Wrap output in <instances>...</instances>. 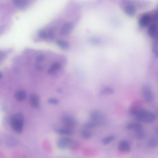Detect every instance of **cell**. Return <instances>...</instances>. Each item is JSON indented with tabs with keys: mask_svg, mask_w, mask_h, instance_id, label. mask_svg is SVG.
<instances>
[{
	"mask_svg": "<svg viewBox=\"0 0 158 158\" xmlns=\"http://www.w3.org/2000/svg\"><path fill=\"white\" fill-rule=\"evenodd\" d=\"M134 117L137 121L145 123L152 122L156 119L155 114L143 107L138 111Z\"/></svg>",
	"mask_w": 158,
	"mask_h": 158,
	"instance_id": "1",
	"label": "cell"
},
{
	"mask_svg": "<svg viewBox=\"0 0 158 158\" xmlns=\"http://www.w3.org/2000/svg\"><path fill=\"white\" fill-rule=\"evenodd\" d=\"M58 147L61 149L68 148L72 150L78 149L80 146L78 141L69 137H64L59 139L57 142Z\"/></svg>",
	"mask_w": 158,
	"mask_h": 158,
	"instance_id": "2",
	"label": "cell"
},
{
	"mask_svg": "<svg viewBox=\"0 0 158 158\" xmlns=\"http://www.w3.org/2000/svg\"><path fill=\"white\" fill-rule=\"evenodd\" d=\"M10 124L12 129L18 133L22 132L24 124L23 115L21 113H18L11 118Z\"/></svg>",
	"mask_w": 158,
	"mask_h": 158,
	"instance_id": "3",
	"label": "cell"
},
{
	"mask_svg": "<svg viewBox=\"0 0 158 158\" xmlns=\"http://www.w3.org/2000/svg\"><path fill=\"white\" fill-rule=\"evenodd\" d=\"M142 97L147 102H152L154 99V95L150 86L147 84L143 85L141 89Z\"/></svg>",
	"mask_w": 158,
	"mask_h": 158,
	"instance_id": "4",
	"label": "cell"
},
{
	"mask_svg": "<svg viewBox=\"0 0 158 158\" xmlns=\"http://www.w3.org/2000/svg\"><path fill=\"white\" fill-rule=\"evenodd\" d=\"M91 117L97 126L103 124L105 122V117L98 111H93L91 114Z\"/></svg>",
	"mask_w": 158,
	"mask_h": 158,
	"instance_id": "5",
	"label": "cell"
},
{
	"mask_svg": "<svg viewBox=\"0 0 158 158\" xmlns=\"http://www.w3.org/2000/svg\"><path fill=\"white\" fill-rule=\"evenodd\" d=\"M152 21V17L150 15L145 14L140 18L139 21V25L140 27L145 28L150 24Z\"/></svg>",
	"mask_w": 158,
	"mask_h": 158,
	"instance_id": "6",
	"label": "cell"
},
{
	"mask_svg": "<svg viewBox=\"0 0 158 158\" xmlns=\"http://www.w3.org/2000/svg\"><path fill=\"white\" fill-rule=\"evenodd\" d=\"M63 122L65 127L72 129L76 124L75 120L70 116H67L64 117L63 119Z\"/></svg>",
	"mask_w": 158,
	"mask_h": 158,
	"instance_id": "7",
	"label": "cell"
},
{
	"mask_svg": "<svg viewBox=\"0 0 158 158\" xmlns=\"http://www.w3.org/2000/svg\"><path fill=\"white\" fill-rule=\"evenodd\" d=\"M73 27V25L71 22L65 23L62 27L60 33L63 36L69 34L72 31Z\"/></svg>",
	"mask_w": 158,
	"mask_h": 158,
	"instance_id": "8",
	"label": "cell"
},
{
	"mask_svg": "<svg viewBox=\"0 0 158 158\" xmlns=\"http://www.w3.org/2000/svg\"><path fill=\"white\" fill-rule=\"evenodd\" d=\"M118 150L122 152H129L131 149V146L127 140H123L120 141L118 145Z\"/></svg>",
	"mask_w": 158,
	"mask_h": 158,
	"instance_id": "9",
	"label": "cell"
},
{
	"mask_svg": "<svg viewBox=\"0 0 158 158\" xmlns=\"http://www.w3.org/2000/svg\"><path fill=\"white\" fill-rule=\"evenodd\" d=\"M55 131L57 134L64 136H70L74 134V131L72 129L66 127L57 128Z\"/></svg>",
	"mask_w": 158,
	"mask_h": 158,
	"instance_id": "10",
	"label": "cell"
},
{
	"mask_svg": "<svg viewBox=\"0 0 158 158\" xmlns=\"http://www.w3.org/2000/svg\"><path fill=\"white\" fill-rule=\"evenodd\" d=\"M127 128L129 130L134 131L135 132L143 129L141 124L135 122L128 124L127 126Z\"/></svg>",
	"mask_w": 158,
	"mask_h": 158,
	"instance_id": "11",
	"label": "cell"
},
{
	"mask_svg": "<svg viewBox=\"0 0 158 158\" xmlns=\"http://www.w3.org/2000/svg\"><path fill=\"white\" fill-rule=\"evenodd\" d=\"M5 143L7 147L12 148L17 145L18 141L15 137L9 136L6 137L5 139Z\"/></svg>",
	"mask_w": 158,
	"mask_h": 158,
	"instance_id": "12",
	"label": "cell"
},
{
	"mask_svg": "<svg viewBox=\"0 0 158 158\" xmlns=\"http://www.w3.org/2000/svg\"><path fill=\"white\" fill-rule=\"evenodd\" d=\"M124 11L125 14L129 16H133L135 14L136 9L134 6L128 4L124 8Z\"/></svg>",
	"mask_w": 158,
	"mask_h": 158,
	"instance_id": "13",
	"label": "cell"
},
{
	"mask_svg": "<svg viewBox=\"0 0 158 158\" xmlns=\"http://www.w3.org/2000/svg\"><path fill=\"white\" fill-rule=\"evenodd\" d=\"M14 5L17 8L21 9L26 8L29 5V2L27 1L14 0L13 1Z\"/></svg>",
	"mask_w": 158,
	"mask_h": 158,
	"instance_id": "14",
	"label": "cell"
},
{
	"mask_svg": "<svg viewBox=\"0 0 158 158\" xmlns=\"http://www.w3.org/2000/svg\"><path fill=\"white\" fill-rule=\"evenodd\" d=\"M157 31V25L155 24L151 25L148 30V35L152 38H154L156 37Z\"/></svg>",
	"mask_w": 158,
	"mask_h": 158,
	"instance_id": "15",
	"label": "cell"
},
{
	"mask_svg": "<svg viewBox=\"0 0 158 158\" xmlns=\"http://www.w3.org/2000/svg\"><path fill=\"white\" fill-rule=\"evenodd\" d=\"M147 145L150 148H156L158 146V139L156 137H151L147 141Z\"/></svg>",
	"mask_w": 158,
	"mask_h": 158,
	"instance_id": "16",
	"label": "cell"
},
{
	"mask_svg": "<svg viewBox=\"0 0 158 158\" xmlns=\"http://www.w3.org/2000/svg\"><path fill=\"white\" fill-rule=\"evenodd\" d=\"M30 102L31 105L34 108L38 107L39 105V99L35 94H32L30 97Z\"/></svg>",
	"mask_w": 158,
	"mask_h": 158,
	"instance_id": "17",
	"label": "cell"
},
{
	"mask_svg": "<svg viewBox=\"0 0 158 158\" xmlns=\"http://www.w3.org/2000/svg\"><path fill=\"white\" fill-rule=\"evenodd\" d=\"M27 94L24 91H20L17 92L15 95L16 99L18 101H22L26 99Z\"/></svg>",
	"mask_w": 158,
	"mask_h": 158,
	"instance_id": "18",
	"label": "cell"
},
{
	"mask_svg": "<svg viewBox=\"0 0 158 158\" xmlns=\"http://www.w3.org/2000/svg\"><path fill=\"white\" fill-rule=\"evenodd\" d=\"M83 129L81 132L82 137L85 139H89L91 137L92 133L90 129L85 128Z\"/></svg>",
	"mask_w": 158,
	"mask_h": 158,
	"instance_id": "19",
	"label": "cell"
},
{
	"mask_svg": "<svg viewBox=\"0 0 158 158\" xmlns=\"http://www.w3.org/2000/svg\"><path fill=\"white\" fill-rule=\"evenodd\" d=\"M56 43L60 47L63 49H66L69 47L68 43L65 41L61 40H57L56 41Z\"/></svg>",
	"mask_w": 158,
	"mask_h": 158,
	"instance_id": "20",
	"label": "cell"
},
{
	"mask_svg": "<svg viewBox=\"0 0 158 158\" xmlns=\"http://www.w3.org/2000/svg\"><path fill=\"white\" fill-rule=\"evenodd\" d=\"M61 65L59 63H54L49 69L48 72L49 73H52L59 69Z\"/></svg>",
	"mask_w": 158,
	"mask_h": 158,
	"instance_id": "21",
	"label": "cell"
},
{
	"mask_svg": "<svg viewBox=\"0 0 158 158\" xmlns=\"http://www.w3.org/2000/svg\"><path fill=\"white\" fill-rule=\"evenodd\" d=\"M145 136V132L143 129L135 132V137L137 140L143 139Z\"/></svg>",
	"mask_w": 158,
	"mask_h": 158,
	"instance_id": "22",
	"label": "cell"
},
{
	"mask_svg": "<svg viewBox=\"0 0 158 158\" xmlns=\"http://www.w3.org/2000/svg\"><path fill=\"white\" fill-rule=\"evenodd\" d=\"M152 50L154 55L158 57V46L157 41L154 40L152 44Z\"/></svg>",
	"mask_w": 158,
	"mask_h": 158,
	"instance_id": "23",
	"label": "cell"
},
{
	"mask_svg": "<svg viewBox=\"0 0 158 158\" xmlns=\"http://www.w3.org/2000/svg\"><path fill=\"white\" fill-rule=\"evenodd\" d=\"M115 139L113 136H111L105 138L102 140V143L104 145H107L109 144Z\"/></svg>",
	"mask_w": 158,
	"mask_h": 158,
	"instance_id": "24",
	"label": "cell"
},
{
	"mask_svg": "<svg viewBox=\"0 0 158 158\" xmlns=\"http://www.w3.org/2000/svg\"><path fill=\"white\" fill-rule=\"evenodd\" d=\"M114 90L111 88H107L103 89L101 92L102 95L111 94L114 93Z\"/></svg>",
	"mask_w": 158,
	"mask_h": 158,
	"instance_id": "25",
	"label": "cell"
},
{
	"mask_svg": "<svg viewBox=\"0 0 158 158\" xmlns=\"http://www.w3.org/2000/svg\"><path fill=\"white\" fill-rule=\"evenodd\" d=\"M38 35L40 37L42 38H46L48 36L47 33L44 30H40L38 32Z\"/></svg>",
	"mask_w": 158,
	"mask_h": 158,
	"instance_id": "26",
	"label": "cell"
},
{
	"mask_svg": "<svg viewBox=\"0 0 158 158\" xmlns=\"http://www.w3.org/2000/svg\"><path fill=\"white\" fill-rule=\"evenodd\" d=\"M152 21L154 22H158V11L156 12L152 17Z\"/></svg>",
	"mask_w": 158,
	"mask_h": 158,
	"instance_id": "27",
	"label": "cell"
},
{
	"mask_svg": "<svg viewBox=\"0 0 158 158\" xmlns=\"http://www.w3.org/2000/svg\"><path fill=\"white\" fill-rule=\"evenodd\" d=\"M59 102L58 100L54 98H51L48 100V103L51 104H57Z\"/></svg>",
	"mask_w": 158,
	"mask_h": 158,
	"instance_id": "28",
	"label": "cell"
},
{
	"mask_svg": "<svg viewBox=\"0 0 158 158\" xmlns=\"http://www.w3.org/2000/svg\"><path fill=\"white\" fill-rule=\"evenodd\" d=\"M44 58V56L43 55H39L37 57L36 60L38 62H41L43 61Z\"/></svg>",
	"mask_w": 158,
	"mask_h": 158,
	"instance_id": "29",
	"label": "cell"
},
{
	"mask_svg": "<svg viewBox=\"0 0 158 158\" xmlns=\"http://www.w3.org/2000/svg\"><path fill=\"white\" fill-rule=\"evenodd\" d=\"M36 67L37 69L39 70H41L42 69L41 66L38 64H37L36 65Z\"/></svg>",
	"mask_w": 158,
	"mask_h": 158,
	"instance_id": "30",
	"label": "cell"
},
{
	"mask_svg": "<svg viewBox=\"0 0 158 158\" xmlns=\"http://www.w3.org/2000/svg\"><path fill=\"white\" fill-rule=\"evenodd\" d=\"M156 115L157 116H158V110H157V111H156Z\"/></svg>",
	"mask_w": 158,
	"mask_h": 158,
	"instance_id": "31",
	"label": "cell"
},
{
	"mask_svg": "<svg viewBox=\"0 0 158 158\" xmlns=\"http://www.w3.org/2000/svg\"><path fill=\"white\" fill-rule=\"evenodd\" d=\"M157 134H158V130L157 131Z\"/></svg>",
	"mask_w": 158,
	"mask_h": 158,
	"instance_id": "32",
	"label": "cell"
},
{
	"mask_svg": "<svg viewBox=\"0 0 158 158\" xmlns=\"http://www.w3.org/2000/svg\"><path fill=\"white\" fill-rule=\"evenodd\" d=\"M23 158H26V157H24Z\"/></svg>",
	"mask_w": 158,
	"mask_h": 158,
	"instance_id": "33",
	"label": "cell"
},
{
	"mask_svg": "<svg viewBox=\"0 0 158 158\" xmlns=\"http://www.w3.org/2000/svg\"></svg>",
	"mask_w": 158,
	"mask_h": 158,
	"instance_id": "34",
	"label": "cell"
}]
</instances>
